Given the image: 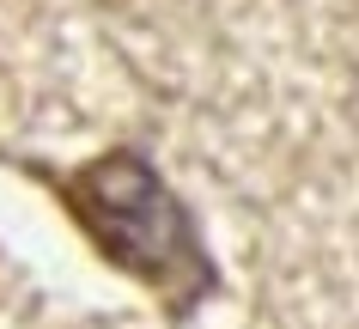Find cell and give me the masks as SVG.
I'll list each match as a JSON object with an SVG mask.
<instances>
[{
  "label": "cell",
  "mask_w": 359,
  "mask_h": 329,
  "mask_svg": "<svg viewBox=\"0 0 359 329\" xmlns=\"http://www.w3.org/2000/svg\"><path fill=\"white\" fill-rule=\"evenodd\" d=\"M79 220L97 232V244L122 256L134 274H147L158 293H170V269H183L189 281H208V256L195 250V232L183 208L165 195V183L128 153L97 159L74 189Z\"/></svg>",
  "instance_id": "1"
}]
</instances>
